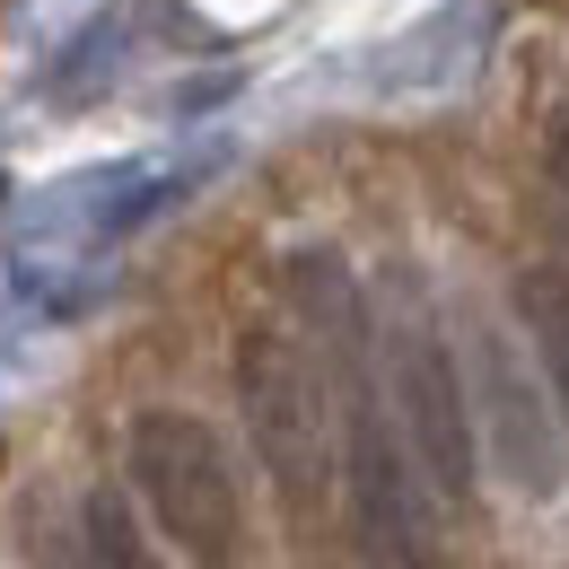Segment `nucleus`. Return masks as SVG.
Returning a JSON list of instances; mask_svg holds the SVG:
<instances>
[{
    "label": "nucleus",
    "instance_id": "nucleus-1",
    "mask_svg": "<svg viewBox=\"0 0 569 569\" xmlns=\"http://www.w3.org/2000/svg\"><path fill=\"white\" fill-rule=\"evenodd\" d=\"M289 298L316 333L325 359V386H333V421H342V508H351V543L368 569H438L429 543V499H421V456L403 421H386V395L377 386V316L359 281L342 272V254H289Z\"/></svg>",
    "mask_w": 569,
    "mask_h": 569
},
{
    "label": "nucleus",
    "instance_id": "nucleus-2",
    "mask_svg": "<svg viewBox=\"0 0 569 569\" xmlns=\"http://www.w3.org/2000/svg\"><path fill=\"white\" fill-rule=\"evenodd\" d=\"M123 473H132V491H141L149 526H158L193 569H237V543H246V482H237L228 438H219L202 412H176V403L132 412Z\"/></svg>",
    "mask_w": 569,
    "mask_h": 569
},
{
    "label": "nucleus",
    "instance_id": "nucleus-3",
    "mask_svg": "<svg viewBox=\"0 0 569 569\" xmlns=\"http://www.w3.org/2000/svg\"><path fill=\"white\" fill-rule=\"evenodd\" d=\"M237 403H246L254 465L272 473L289 526L307 535L316 508H325V473H342V456L325 447V429H342L333 421L325 359H307L298 333H281V325H246V333H237Z\"/></svg>",
    "mask_w": 569,
    "mask_h": 569
},
{
    "label": "nucleus",
    "instance_id": "nucleus-4",
    "mask_svg": "<svg viewBox=\"0 0 569 569\" xmlns=\"http://www.w3.org/2000/svg\"><path fill=\"white\" fill-rule=\"evenodd\" d=\"M386 386H395V421L421 456L429 491L447 508H473L482 482V438H473V386L456 368V342L438 333L421 289H403V307L386 316Z\"/></svg>",
    "mask_w": 569,
    "mask_h": 569
},
{
    "label": "nucleus",
    "instance_id": "nucleus-5",
    "mask_svg": "<svg viewBox=\"0 0 569 569\" xmlns=\"http://www.w3.org/2000/svg\"><path fill=\"white\" fill-rule=\"evenodd\" d=\"M482 412H491V438H499V465L526 482V491H561V447H552V421H543V403H535V386L517 377V359L499 333H482Z\"/></svg>",
    "mask_w": 569,
    "mask_h": 569
},
{
    "label": "nucleus",
    "instance_id": "nucleus-6",
    "mask_svg": "<svg viewBox=\"0 0 569 569\" xmlns=\"http://www.w3.org/2000/svg\"><path fill=\"white\" fill-rule=\"evenodd\" d=\"M517 325L535 333V359H543V377L569 412V263H526L517 272Z\"/></svg>",
    "mask_w": 569,
    "mask_h": 569
},
{
    "label": "nucleus",
    "instance_id": "nucleus-7",
    "mask_svg": "<svg viewBox=\"0 0 569 569\" xmlns=\"http://www.w3.org/2000/svg\"><path fill=\"white\" fill-rule=\"evenodd\" d=\"M79 552H88V569H158V552L141 543V517H132V499L106 491V482L79 499Z\"/></svg>",
    "mask_w": 569,
    "mask_h": 569
},
{
    "label": "nucleus",
    "instance_id": "nucleus-8",
    "mask_svg": "<svg viewBox=\"0 0 569 569\" xmlns=\"http://www.w3.org/2000/svg\"><path fill=\"white\" fill-rule=\"evenodd\" d=\"M543 167H552V184L569 193V106L552 114V132H543Z\"/></svg>",
    "mask_w": 569,
    "mask_h": 569
}]
</instances>
